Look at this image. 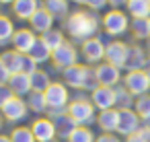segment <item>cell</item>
Returning a JSON list of instances; mask_svg holds the SVG:
<instances>
[{"label":"cell","mask_w":150,"mask_h":142,"mask_svg":"<svg viewBox=\"0 0 150 142\" xmlns=\"http://www.w3.org/2000/svg\"><path fill=\"white\" fill-rule=\"evenodd\" d=\"M117 124H119V109L99 111V115H97V126L101 128L103 134H117Z\"/></svg>","instance_id":"19"},{"label":"cell","mask_w":150,"mask_h":142,"mask_svg":"<svg viewBox=\"0 0 150 142\" xmlns=\"http://www.w3.org/2000/svg\"><path fill=\"white\" fill-rule=\"evenodd\" d=\"M52 121H54V126H56V134H58V138H60V140H66V142H68V138L72 136V132L78 128V124L68 115V111L62 113V115H58V117H54Z\"/></svg>","instance_id":"20"},{"label":"cell","mask_w":150,"mask_h":142,"mask_svg":"<svg viewBox=\"0 0 150 142\" xmlns=\"http://www.w3.org/2000/svg\"><path fill=\"white\" fill-rule=\"evenodd\" d=\"M146 72H148V78H150V66H148V68H146Z\"/></svg>","instance_id":"47"},{"label":"cell","mask_w":150,"mask_h":142,"mask_svg":"<svg viewBox=\"0 0 150 142\" xmlns=\"http://www.w3.org/2000/svg\"><path fill=\"white\" fill-rule=\"evenodd\" d=\"M25 56L27 54H19V52H15L11 48V50H4L2 54H0V62L6 66V70L11 74H17V72H23V60H25Z\"/></svg>","instance_id":"21"},{"label":"cell","mask_w":150,"mask_h":142,"mask_svg":"<svg viewBox=\"0 0 150 142\" xmlns=\"http://www.w3.org/2000/svg\"><path fill=\"white\" fill-rule=\"evenodd\" d=\"M109 2V9H125L127 0H107Z\"/></svg>","instance_id":"39"},{"label":"cell","mask_w":150,"mask_h":142,"mask_svg":"<svg viewBox=\"0 0 150 142\" xmlns=\"http://www.w3.org/2000/svg\"><path fill=\"white\" fill-rule=\"evenodd\" d=\"M54 23H56V17H54L52 13H47V11L41 6V9L29 19V29L41 37L43 33H47L50 29H54Z\"/></svg>","instance_id":"17"},{"label":"cell","mask_w":150,"mask_h":142,"mask_svg":"<svg viewBox=\"0 0 150 142\" xmlns=\"http://www.w3.org/2000/svg\"><path fill=\"white\" fill-rule=\"evenodd\" d=\"M15 31H17V27H15L13 19L2 13V15H0V48H2V45H11V39H13Z\"/></svg>","instance_id":"27"},{"label":"cell","mask_w":150,"mask_h":142,"mask_svg":"<svg viewBox=\"0 0 150 142\" xmlns=\"http://www.w3.org/2000/svg\"><path fill=\"white\" fill-rule=\"evenodd\" d=\"M31 132H33V136H35V140L37 142H47V140H54V138H58V134H56V126H54V121L45 115H41V117H37L31 126Z\"/></svg>","instance_id":"16"},{"label":"cell","mask_w":150,"mask_h":142,"mask_svg":"<svg viewBox=\"0 0 150 142\" xmlns=\"http://www.w3.org/2000/svg\"><path fill=\"white\" fill-rule=\"evenodd\" d=\"M15 0H0V6H13Z\"/></svg>","instance_id":"41"},{"label":"cell","mask_w":150,"mask_h":142,"mask_svg":"<svg viewBox=\"0 0 150 142\" xmlns=\"http://www.w3.org/2000/svg\"><path fill=\"white\" fill-rule=\"evenodd\" d=\"M148 60H150V48H148Z\"/></svg>","instance_id":"48"},{"label":"cell","mask_w":150,"mask_h":142,"mask_svg":"<svg viewBox=\"0 0 150 142\" xmlns=\"http://www.w3.org/2000/svg\"><path fill=\"white\" fill-rule=\"evenodd\" d=\"M107 6H109L107 0H86V2H84V9H88L93 13H103Z\"/></svg>","instance_id":"35"},{"label":"cell","mask_w":150,"mask_h":142,"mask_svg":"<svg viewBox=\"0 0 150 142\" xmlns=\"http://www.w3.org/2000/svg\"><path fill=\"white\" fill-rule=\"evenodd\" d=\"M8 87H11V91H13L15 97H27L31 93V76L23 74V72H17V74L11 76Z\"/></svg>","instance_id":"22"},{"label":"cell","mask_w":150,"mask_h":142,"mask_svg":"<svg viewBox=\"0 0 150 142\" xmlns=\"http://www.w3.org/2000/svg\"><path fill=\"white\" fill-rule=\"evenodd\" d=\"M121 84L134 95V97H142L150 93V78L146 70H134V72H125Z\"/></svg>","instance_id":"7"},{"label":"cell","mask_w":150,"mask_h":142,"mask_svg":"<svg viewBox=\"0 0 150 142\" xmlns=\"http://www.w3.org/2000/svg\"><path fill=\"white\" fill-rule=\"evenodd\" d=\"M27 56H29L37 66H39V64H45V62H52V50L41 41V37L35 41V45L31 48V52H29Z\"/></svg>","instance_id":"26"},{"label":"cell","mask_w":150,"mask_h":142,"mask_svg":"<svg viewBox=\"0 0 150 142\" xmlns=\"http://www.w3.org/2000/svg\"><path fill=\"white\" fill-rule=\"evenodd\" d=\"M64 29L70 35V39L82 43L91 37L99 35L101 29V19L97 17V13L88 11V9H78L74 13H70L64 21Z\"/></svg>","instance_id":"1"},{"label":"cell","mask_w":150,"mask_h":142,"mask_svg":"<svg viewBox=\"0 0 150 142\" xmlns=\"http://www.w3.org/2000/svg\"><path fill=\"white\" fill-rule=\"evenodd\" d=\"M0 113H2L4 121H11V124H17V121H23L29 113V105L23 97H13L2 109H0Z\"/></svg>","instance_id":"10"},{"label":"cell","mask_w":150,"mask_h":142,"mask_svg":"<svg viewBox=\"0 0 150 142\" xmlns=\"http://www.w3.org/2000/svg\"><path fill=\"white\" fill-rule=\"evenodd\" d=\"M13 97H15V95H13V91H11L8 84H0V109H2Z\"/></svg>","instance_id":"36"},{"label":"cell","mask_w":150,"mask_h":142,"mask_svg":"<svg viewBox=\"0 0 150 142\" xmlns=\"http://www.w3.org/2000/svg\"><path fill=\"white\" fill-rule=\"evenodd\" d=\"M68 142H97V136L88 126H78L68 138Z\"/></svg>","instance_id":"32"},{"label":"cell","mask_w":150,"mask_h":142,"mask_svg":"<svg viewBox=\"0 0 150 142\" xmlns=\"http://www.w3.org/2000/svg\"><path fill=\"white\" fill-rule=\"evenodd\" d=\"M129 31H132L134 39L148 41L150 39V21L148 19H132L129 21Z\"/></svg>","instance_id":"25"},{"label":"cell","mask_w":150,"mask_h":142,"mask_svg":"<svg viewBox=\"0 0 150 142\" xmlns=\"http://www.w3.org/2000/svg\"><path fill=\"white\" fill-rule=\"evenodd\" d=\"M8 136L13 142H37L29 126H17V128H13V132Z\"/></svg>","instance_id":"34"},{"label":"cell","mask_w":150,"mask_h":142,"mask_svg":"<svg viewBox=\"0 0 150 142\" xmlns=\"http://www.w3.org/2000/svg\"><path fill=\"white\" fill-rule=\"evenodd\" d=\"M142 126H144V128H148V130H150V119H146V121H142Z\"/></svg>","instance_id":"44"},{"label":"cell","mask_w":150,"mask_h":142,"mask_svg":"<svg viewBox=\"0 0 150 142\" xmlns=\"http://www.w3.org/2000/svg\"><path fill=\"white\" fill-rule=\"evenodd\" d=\"M0 142H13L11 136H4V134H0Z\"/></svg>","instance_id":"42"},{"label":"cell","mask_w":150,"mask_h":142,"mask_svg":"<svg viewBox=\"0 0 150 142\" xmlns=\"http://www.w3.org/2000/svg\"><path fill=\"white\" fill-rule=\"evenodd\" d=\"M97 142H123V140L117 138L115 134H99L97 136Z\"/></svg>","instance_id":"38"},{"label":"cell","mask_w":150,"mask_h":142,"mask_svg":"<svg viewBox=\"0 0 150 142\" xmlns=\"http://www.w3.org/2000/svg\"><path fill=\"white\" fill-rule=\"evenodd\" d=\"M41 41L54 52V50H58L60 45H64L66 37H64V31H62V29H50L47 33L41 35Z\"/></svg>","instance_id":"31"},{"label":"cell","mask_w":150,"mask_h":142,"mask_svg":"<svg viewBox=\"0 0 150 142\" xmlns=\"http://www.w3.org/2000/svg\"><path fill=\"white\" fill-rule=\"evenodd\" d=\"M39 9H41V0H15V4L11 6L15 19L19 21H29Z\"/></svg>","instance_id":"18"},{"label":"cell","mask_w":150,"mask_h":142,"mask_svg":"<svg viewBox=\"0 0 150 142\" xmlns=\"http://www.w3.org/2000/svg\"><path fill=\"white\" fill-rule=\"evenodd\" d=\"M123 142H146L144 140V136L138 132V134H132V136H127V138H123Z\"/></svg>","instance_id":"40"},{"label":"cell","mask_w":150,"mask_h":142,"mask_svg":"<svg viewBox=\"0 0 150 142\" xmlns=\"http://www.w3.org/2000/svg\"><path fill=\"white\" fill-rule=\"evenodd\" d=\"M134 111L140 115V119H142V121L150 119V93H148V95H142V97H136Z\"/></svg>","instance_id":"33"},{"label":"cell","mask_w":150,"mask_h":142,"mask_svg":"<svg viewBox=\"0 0 150 142\" xmlns=\"http://www.w3.org/2000/svg\"><path fill=\"white\" fill-rule=\"evenodd\" d=\"M86 72H88V66L86 64H76L72 68H66L62 72V78H64V84L68 89H76V91H82L84 89V80H86Z\"/></svg>","instance_id":"14"},{"label":"cell","mask_w":150,"mask_h":142,"mask_svg":"<svg viewBox=\"0 0 150 142\" xmlns=\"http://www.w3.org/2000/svg\"><path fill=\"white\" fill-rule=\"evenodd\" d=\"M2 126H4V117H2V113H0V130H2Z\"/></svg>","instance_id":"45"},{"label":"cell","mask_w":150,"mask_h":142,"mask_svg":"<svg viewBox=\"0 0 150 142\" xmlns=\"http://www.w3.org/2000/svg\"><path fill=\"white\" fill-rule=\"evenodd\" d=\"M148 21H150V19H148Z\"/></svg>","instance_id":"50"},{"label":"cell","mask_w":150,"mask_h":142,"mask_svg":"<svg viewBox=\"0 0 150 142\" xmlns=\"http://www.w3.org/2000/svg\"><path fill=\"white\" fill-rule=\"evenodd\" d=\"M88 97H91V101H93V105H95L97 111L115 109V89H109V87H97Z\"/></svg>","instance_id":"15"},{"label":"cell","mask_w":150,"mask_h":142,"mask_svg":"<svg viewBox=\"0 0 150 142\" xmlns=\"http://www.w3.org/2000/svg\"><path fill=\"white\" fill-rule=\"evenodd\" d=\"M134 103H136V97L123 84H117L115 87V109H134Z\"/></svg>","instance_id":"28"},{"label":"cell","mask_w":150,"mask_h":142,"mask_svg":"<svg viewBox=\"0 0 150 142\" xmlns=\"http://www.w3.org/2000/svg\"><path fill=\"white\" fill-rule=\"evenodd\" d=\"M0 15H2V11H0Z\"/></svg>","instance_id":"49"},{"label":"cell","mask_w":150,"mask_h":142,"mask_svg":"<svg viewBox=\"0 0 150 142\" xmlns=\"http://www.w3.org/2000/svg\"><path fill=\"white\" fill-rule=\"evenodd\" d=\"M127 50L129 45L125 41H119V39H111L107 41L105 45V62L113 64L115 68H125V62H127Z\"/></svg>","instance_id":"8"},{"label":"cell","mask_w":150,"mask_h":142,"mask_svg":"<svg viewBox=\"0 0 150 142\" xmlns=\"http://www.w3.org/2000/svg\"><path fill=\"white\" fill-rule=\"evenodd\" d=\"M150 66L148 60V50L144 45L132 43L127 50V62H125V72H134V70H146Z\"/></svg>","instance_id":"12"},{"label":"cell","mask_w":150,"mask_h":142,"mask_svg":"<svg viewBox=\"0 0 150 142\" xmlns=\"http://www.w3.org/2000/svg\"><path fill=\"white\" fill-rule=\"evenodd\" d=\"M37 39H39V35L33 33L29 27H19V29L15 31L13 39H11V45H13V50L19 52V54H29Z\"/></svg>","instance_id":"13"},{"label":"cell","mask_w":150,"mask_h":142,"mask_svg":"<svg viewBox=\"0 0 150 142\" xmlns=\"http://www.w3.org/2000/svg\"><path fill=\"white\" fill-rule=\"evenodd\" d=\"M47 142H62L60 138H54V140H47Z\"/></svg>","instance_id":"46"},{"label":"cell","mask_w":150,"mask_h":142,"mask_svg":"<svg viewBox=\"0 0 150 142\" xmlns=\"http://www.w3.org/2000/svg\"><path fill=\"white\" fill-rule=\"evenodd\" d=\"M95 72H97V80L101 87H109V89H115L117 84H121L123 80V74L119 68H115L113 64L109 62H101L99 66H95Z\"/></svg>","instance_id":"11"},{"label":"cell","mask_w":150,"mask_h":142,"mask_svg":"<svg viewBox=\"0 0 150 142\" xmlns=\"http://www.w3.org/2000/svg\"><path fill=\"white\" fill-rule=\"evenodd\" d=\"M142 130V119L134 109H119V124H117V134L127 138L132 134H138Z\"/></svg>","instance_id":"9"},{"label":"cell","mask_w":150,"mask_h":142,"mask_svg":"<svg viewBox=\"0 0 150 142\" xmlns=\"http://www.w3.org/2000/svg\"><path fill=\"white\" fill-rule=\"evenodd\" d=\"M72 2H76L78 6H84V2H86V0H72Z\"/></svg>","instance_id":"43"},{"label":"cell","mask_w":150,"mask_h":142,"mask_svg":"<svg viewBox=\"0 0 150 142\" xmlns=\"http://www.w3.org/2000/svg\"><path fill=\"white\" fill-rule=\"evenodd\" d=\"M125 13L129 19H150V0H127Z\"/></svg>","instance_id":"23"},{"label":"cell","mask_w":150,"mask_h":142,"mask_svg":"<svg viewBox=\"0 0 150 142\" xmlns=\"http://www.w3.org/2000/svg\"><path fill=\"white\" fill-rule=\"evenodd\" d=\"M78 56H80L78 48H76L72 41L66 39L64 45H60L58 50L52 52V64H54L60 72H64L66 68H72V66L78 64Z\"/></svg>","instance_id":"5"},{"label":"cell","mask_w":150,"mask_h":142,"mask_svg":"<svg viewBox=\"0 0 150 142\" xmlns=\"http://www.w3.org/2000/svg\"><path fill=\"white\" fill-rule=\"evenodd\" d=\"M11 72L6 70V66L2 64V62H0V84H8V80H11Z\"/></svg>","instance_id":"37"},{"label":"cell","mask_w":150,"mask_h":142,"mask_svg":"<svg viewBox=\"0 0 150 142\" xmlns=\"http://www.w3.org/2000/svg\"><path fill=\"white\" fill-rule=\"evenodd\" d=\"M95 105L91 101L88 95H78L68 103V115L78 124V126H91L97 121V113H95Z\"/></svg>","instance_id":"3"},{"label":"cell","mask_w":150,"mask_h":142,"mask_svg":"<svg viewBox=\"0 0 150 142\" xmlns=\"http://www.w3.org/2000/svg\"><path fill=\"white\" fill-rule=\"evenodd\" d=\"M52 82H54V80L50 78V74H47L45 70H41V68H37V70L31 74V91H35V93H45Z\"/></svg>","instance_id":"29"},{"label":"cell","mask_w":150,"mask_h":142,"mask_svg":"<svg viewBox=\"0 0 150 142\" xmlns=\"http://www.w3.org/2000/svg\"><path fill=\"white\" fill-rule=\"evenodd\" d=\"M43 95H45V101H47V109H68V103L72 101L68 87L60 80H54Z\"/></svg>","instance_id":"6"},{"label":"cell","mask_w":150,"mask_h":142,"mask_svg":"<svg viewBox=\"0 0 150 142\" xmlns=\"http://www.w3.org/2000/svg\"><path fill=\"white\" fill-rule=\"evenodd\" d=\"M129 15L121 9H109L103 17H101V29L107 37H121L127 29H129Z\"/></svg>","instance_id":"2"},{"label":"cell","mask_w":150,"mask_h":142,"mask_svg":"<svg viewBox=\"0 0 150 142\" xmlns=\"http://www.w3.org/2000/svg\"><path fill=\"white\" fill-rule=\"evenodd\" d=\"M105 45L107 41H103L101 35L80 43V56L86 62V66H99L101 62H105Z\"/></svg>","instance_id":"4"},{"label":"cell","mask_w":150,"mask_h":142,"mask_svg":"<svg viewBox=\"0 0 150 142\" xmlns=\"http://www.w3.org/2000/svg\"><path fill=\"white\" fill-rule=\"evenodd\" d=\"M27 105H29V111H33V113H47V101H45V95L43 93H35V91H31L29 95H27Z\"/></svg>","instance_id":"30"},{"label":"cell","mask_w":150,"mask_h":142,"mask_svg":"<svg viewBox=\"0 0 150 142\" xmlns=\"http://www.w3.org/2000/svg\"><path fill=\"white\" fill-rule=\"evenodd\" d=\"M70 0H41V6L47 11V13H52L56 19H62V21H66V17L70 15Z\"/></svg>","instance_id":"24"}]
</instances>
